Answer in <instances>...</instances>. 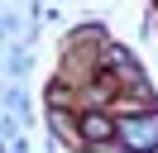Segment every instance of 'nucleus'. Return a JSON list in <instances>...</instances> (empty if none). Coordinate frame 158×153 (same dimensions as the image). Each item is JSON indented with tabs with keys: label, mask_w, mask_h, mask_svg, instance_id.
Here are the masks:
<instances>
[{
	"label": "nucleus",
	"mask_w": 158,
	"mask_h": 153,
	"mask_svg": "<svg viewBox=\"0 0 158 153\" xmlns=\"http://www.w3.org/2000/svg\"><path fill=\"white\" fill-rule=\"evenodd\" d=\"M120 134H125V143H129L134 153L158 148V115H134V120L120 124Z\"/></svg>",
	"instance_id": "1"
},
{
	"label": "nucleus",
	"mask_w": 158,
	"mask_h": 153,
	"mask_svg": "<svg viewBox=\"0 0 158 153\" xmlns=\"http://www.w3.org/2000/svg\"><path fill=\"white\" fill-rule=\"evenodd\" d=\"M110 134H115L110 115H86V124H81V139H86V143H106Z\"/></svg>",
	"instance_id": "2"
}]
</instances>
